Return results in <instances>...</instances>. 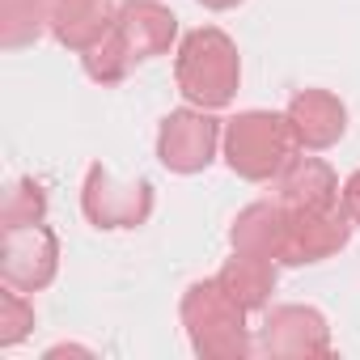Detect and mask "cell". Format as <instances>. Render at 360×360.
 I'll use <instances>...</instances> for the list:
<instances>
[{"label": "cell", "instance_id": "1", "mask_svg": "<svg viewBox=\"0 0 360 360\" xmlns=\"http://www.w3.org/2000/svg\"><path fill=\"white\" fill-rule=\"evenodd\" d=\"M174 81L191 106L200 110H221L233 102L238 81H242V60H238V43L217 30V26H200L183 39L174 60Z\"/></svg>", "mask_w": 360, "mask_h": 360}, {"label": "cell", "instance_id": "2", "mask_svg": "<svg viewBox=\"0 0 360 360\" xmlns=\"http://www.w3.org/2000/svg\"><path fill=\"white\" fill-rule=\"evenodd\" d=\"M246 305L212 276L187 288L183 297V326L187 339L195 347V356L204 360H242L255 352L250 326H246Z\"/></svg>", "mask_w": 360, "mask_h": 360}, {"label": "cell", "instance_id": "3", "mask_svg": "<svg viewBox=\"0 0 360 360\" xmlns=\"http://www.w3.org/2000/svg\"><path fill=\"white\" fill-rule=\"evenodd\" d=\"M221 144H225L229 169L246 183H271L301 153L288 115H276V110H242L238 119H229Z\"/></svg>", "mask_w": 360, "mask_h": 360}, {"label": "cell", "instance_id": "4", "mask_svg": "<svg viewBox=\"0 0 360 360\" xmlns=\"http://www.w3.org/2000/svg\"><path fill=\"white\" fill-rule=\"evenodd\" d=\"M81 212L94 229H136L153 212V187L144 178L119 183L106 165H89L81 187Z\"/></svg>", "mask_w": 360, "mask_h": 360}, {"label": "cell", "instance_id": "5", "mask_svg": "<svg viewBox=\"0 0 360 360\" xmlns=\"http://www.w3.org/2000/svg\"><path fill=\"white\" fill-rule=\"evenodd\" d=\"M217 144H221V123L212 119V110H200V106L169 110L157 127V157L174 174L208 169L217 157Z\"/></svg>", "mask_w": 360, "mask_h": 360}, {"label": "cell", "instance_id": "6", "mask_svg": "<svg viewBox=\"0 0 360 360\" xmlns=\"http://www.w3.org/2000/svg\"><path fill=\"white\" fill-rule=\"evenodd\" d=\"M60 271V238L39 221L22 229H5L0 242V276L18 292H39Z\"/></svg>", "mask_w": 360, "mask_h": 360}, {"label": "cell", "instance_id": "7", "mask_svg": "<svg viewBox=\"0 0 360 360\" xmlns=\"http://www.w3.org/2000/svg\"><path fill=\"white\" fill-rule=\"evenodd\" d=\"M259 347L276 360H309L330 352V326L309 305H276L263 318Z\"/></svg>", "mask_w": 360, "mask_h": 360}, {"label": "cell", "instance_id": "8", "mask_svg": "<svg viewBox=\"0 0 360 360\" xmlns=\"http://www.w3.org/2000/svg\"><path fill=\"white\" fill-rule=\"evenodd\" d=\"M352 217L343 204L330 208H309V212H288V242H284V259L288 267H305V263H322L330 255H339L352 238Z\"/></svg>", "mask_w": 360, "mask_h": 360}, {"label": "cell", "instance_id": "9", "mask_svg": "<svg viewBox=\"0 0 360 360\" xmlns=\"http://www.w3.org/2000/svg\"><path fill=\"white\" fill-rule=\"evenodd\" d=\"M174 34H178V18L169 9H161L157 0H127V5H119L115 39L127 51L131 64H144L153 56H165L169 43H174Z\"/></svg>", "mask_w": 360, "mask_h": 360}, {"label": "cell", "instance_id": "10", "mask_svg": "<svg viewBox=\"0 0 360 360\" xmlns=\"http://www.w3.org/2000/svg\"><path fill=\"white\" fill-rule=\"evenodd\" d=\"M276 200L288 212H309V208H330L339 204V178L322 157H292L276 178Z\"/></svg>", "mask_w": 360, "mask_h": 360}, {"label": "cell", "instance_id": "11", "mask_svg": "<svg viewBox=\"0 0 360 360\" xmlns=\"http://www.w3.org/2000/svg\"><path fill=\"white\" fill-rule=\"evenodd\" d=\"M284 115L297 131V144L309 148V153H322V148L339 144V136L347 131V106L326 89H301L288 102Z\"/></svg>", "mask_w": 360, "mask_h": 360}, {"label": "cell", "instance_id": "12", "mask_svg": "<svg viewBox=\"0 0 360 360\" xmlns=\"http://www.w3.org/2000/svg\"><path fill=\"white\" fill-rule=\"evenodd\" d=\"M119 9L115 0H56L51 5V34L68 51H89L98 39L110 34Z\"/></svg>", "mask_w": 360, "mask_h": 360}, {"label": "cell", "instance_id": "13", "mask_svg": "<svg viewBox=\"0 0 360 360\" xmlns=\"http://www.w3.org/2000/svg\"><path fill=\"white\" fill-rule=\"evenodd\" d=\"M229 242L233 250H246V255H263V259H284V242H288V208L280 200H263V204H250L238 212L233 229H229Z\"/></svg>", "mask_w": 360, "mask_h": 360}, {"label": "cell", "instance_id": "14", "mask_svg": "<svg viewBox=\"0 0 360 360\" xmlns=\"http://www.w3.org/2000/svg\"><path fill=\"white\" fill-rule=\"evenodd\" d=\"M217 280H221L246 309H267V301H271V292H276V259L233 250V259H225V267L217 271Z\"/></svg>", "mask_w": 360, "mask_h": 360}, {"label": "cell", "instance_id": "15", "mask_svg": "<svg viewBox=\"0 0 360 360\" xmlns=\"http://www.w3.org/2000/svg\"><path fill=\"white\" fill-rule=\"evenodd\" d=\"M51 5L56 0H0V43L26 47L43 30H51Z\"/></svg>", "mask_w": 360, "mask_h": 360}, {"label": "cell", "instance_id": "16", "mask_svg": "<svg viewBox=\"0 0 360 360\" xmlns=\"http://www.w3.org/2000/svg\"><path fill=\"white\" fill-rule=\"evenodd\" d=\"M39 221H47V191L34 178H18L5 191V204H0V229H22Z\"/></svg>", "mask_w": 360, "mask_h": 360}, {"label": "cell", "instance_id": "17", "mask_svg": "<svg viewBox=\"0 0 360 360\" xmlns=\"http://www.w3.org/2000/svg\"><path fill=\"white\" fill-rule=\"evenodd\" d=\"M81 64H85V77L98 81V85H119V81L131 72V60H127V51L119 47L115 26H110V34L98 39L89 51H81Z\"/></svg>", "mask_w": 360, "mask_h": 360}, {"label": "cell", "instance_id": "18", "mask_svg": "<svg viewBox=\"0 0 360 360\" xmlns=\"http://www.w3.org/2000/svg\"><path fill=\"white\" fill-rule=\"evenodd\" d=\"M30 330H34V305L18 288H5L0 292V347H18Z\"/></svg>", "mask_w": 360, "mask_h": 360}, {"label": "cell", "instance_id": "19", "mask_svg": "<svg viewBox=\"0 0 360 360\" xmlns=\"http://www.w3.org/2000/svg\"><path fill=\"white\" fill-rule=\"evenodd\" d=\"M339 204L347 208V217L360 225V169L347 178V183H343V191H339Z\"/></svg>", "mask_w": 360, "mask_h": 360}, {"label": "cell", "instance_id": "20", "mask_svg": "<svg viewBox=\"0 0 360 360\" xmlns=\"http://www.w3.org/2000/svg\"><path fill=\"white\" fill-rule=\"evenodd\" d=\"M200 5H204V9H217V13H221V9H238L242 0H200Z\"/></svg>", "mask_w": 360, "mask_h": 360}]
</instances>
